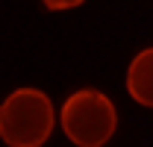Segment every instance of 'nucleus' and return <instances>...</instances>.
<instances>
[{
  "label": "nucleus",
  "instance_id": "f257e3e1",
  "mask_svg": "<svg viewBox=\"0 0 153 147\" xmlns=\"http://www.w3.org/2000/svg\"><path fill=\"white\" fill-rule=\"evenodd\" d=\"M53 124V103L38 88H18L0 103V138L9 147H41Z\"/></svg>",
  "mask_w": 153,
  "mask_h": 147
},
{
  "label": "nucleus",
  "instance_id": "f03ea898",
  "mask_svg": "<svg viewBox=\"0 0 153 147\" xmlns=\"http://www.w3.org/2000/svg\"><path fill=\"white\" fill-rule=\"evenodd\" d=\"M62 132L76 147H103L115 135L118 112L103 91L79 88L62 106Z\"/></svg>",
  "mask_w": 153,
  "mask_h": 147
},
{
  "label": "nucleus",
  "instance_id": "7ed1b4c3",
  "mask_svg": "<svg viewBox=\"0 0 153 147\" xmlns=\"http://www.w3.org/2000/svg\"><path fill=\"white\" fill-rule=\"evenodd\" d=\"M127 91L135 103L153 109V47H144L127 68Z\"/></svg>",
  "mask_w": 153,
  "mask_h": 147
},
{
  "label": "nucleus",
  "instance_id": "20e7f679",
  "mask_svg": "<svg viewBox=\"0 0 153 147\" xmlns=\"http://www.w3.org/2000/svg\"><path fill=\"white\" fill-rule=\"evenodd\" d=\"M47 9H53V12H62V9H74L79 3H85V0H41Z\"/></svg>",
  "mask_w": 153,
  "mask_h": 147
}]
</instances>
